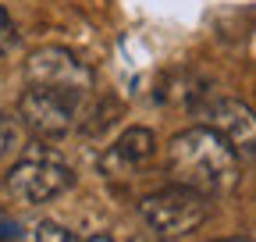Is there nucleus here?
<instances>
[{
    "mask_svg": "<svg viewBox=\"0 0 256 242\" xmlns=\"http://www.w3.org/2000/svg\"><path fill=\"white\" fill-rule=\"evenodd\" d=\"M18 142V128H14V121L8 114H0V157L11 154V146Z\"/></svg>",
    "mask_w": 256,
    "mask_h": 242,
    "instance_id": "9",
    "label": "nucleus"
},
{
    "mask_svg": "<svg viewBox=\"0 0 256 242\" xmlns=\"http://www.w3.org/2000/svg\"><path fill=\"white\" fill-rule=\"evenodd\" d=\"M11 32V14H8V8L4 4H0V40H4Z\"/></svg>",
    "mask_w": 256,
    "mask_h": 242,
    "instance_id": "11",
    "label": "nucleus"
},
{
    "mask_svg": "<svg viewBox=\"0 0 256 242\" xmlns=\"http://www.w3.org/2000/svg\"><path fill=\"white\" fill-rule=\"evenodd\" d=\"M36 242H78V238H75V232H68V228L57 224V221H40Z\"/></svg>",
    "mask_w": 256,
    "mask_h": 242,
    "instance_id": "8",
    "label": "nucleus"
},
{
    "mask_svg": "<svg viewBox=\"0 0 256 242\" xmlns=\"http://www.w3.org/2000/svg\"><path fill=\"white\" fill-rule=\"evenodd\" d=\"M128 242H160V238H153L150 232H139V235H132V238H128Z\"/></svg>",
    "mask_w": 256,
    "mask_h": 242,
    "instance_id": "12",
    "label": "nucleus"
},
{
    "mask_svg": "<svg viewBox=\"0 0 256 242\" xmlns=\"http://www.w3.org/2000/svg\"><path fill=\"white\" fill-rule=\"evenodd\" d=\"M139 218L146 224V232L153 238H182L192 235L196 228H203V221L210 218V200L182 189V186H168V189H156L139 203Z\"/></svg>",
    "mask_w": 256,
    "mask_h": 242,
    "instance_id": "3",
    "label": "nucleus"
},
{
    "mask_svg": "<svg viewBox=\"0 0 256 242\" xmlns=\"http://www.w3.org/2000/svg\"><path fill=\"white\" fill-rule=\"evenodd\" d=\"M14 235H18V221L8 214L4 206H0V242H11Z\"/></svg>",
    "mask_w": 256,
    "mask_h": 242,
    "instance_id": "10",
    "label": "nucleus"
},
{
    "mask_svg": "<svg viewBox=\"0 0 256 242\" xmlns=\"http://www.w3.org/2000/svg\"><path fill=\"white\" fill-rule=\"evenodd\" d=\"M75 182V171L68 168L57 150L50 146H28L25 154L8 168L4 174V192L14 203L36 206V203H50L60 192H68Z\"/></svg>",
    "mask_w": 256,
    "mask_h": 242,
    "instance_id": "2",
    "label": "nucleus"
},
{
    "mask_svg": "<svg viewBox=\"0 0 256 242\" xmlns=\"http://www.w3.org/2000/svg\"><path fill=\"white\" fill-rule=\"evenodd\" d=\"M25 78L28 86L40 89H57V93L86 96L92 89V68L78 60L68 46H40L25 60Z\"/></svg>",
    "mask_w": 256,
    "mask_h": 242,
    "instance_id": "5",
    "label": "nucleus"
},
{
    "mask_svg": "<svg viewBox=\"0 0 256 242\" xmlns=\"http://www.w3.org/2000/svg\"><path fill=\"white\" fill-rule=\"evenodd\" d=\"M206 118H210L206 128H214L238 157H252V146H256V118H252L249 104L232 100V96H220V100H210Z\"/></svg>",
    "mask_w": 256,
    "mask_h": 242,
    "instance_id": "7",
    "label": "nucleus"
},
{
    "mask_svg": "<svg viewBox=\"0 0 256 242\" xmlns=\"http://www.w3.org/2000/svg\"><path fill=\"white\" fill-rule=\"evenodd\" d=\"M78 104H82V96L28 86L25 93L18 96V121L36 139H60V136H68L75 128Z\"/></svg>",
    "mask_w": 256,
    "mask_h": 242,
    "instance_id": "4",
    "label": "nucleus"
},
{
    "mask_svg": "<svg viewBox=\"0 0 256 242\" xmlns=\"http://www.w3.org/2000/svg\"><path fill=\"white\" fill-rule=\"evenodd\" d=\"M82 242H114L110 235H89V238H82Z\"/></svg>",
    "mask_w": 256,
    "mask_h": 242,
    "instance_id": "14",
    "label": "nucleus"
},
{
    "mask_svg": "<svg viewBox=\"0 0 256 242\" xmlns=\"http://www.w3.org/2000/svg\"><path fill=\"white\" fill-rule=\"evenodd\" d=\"M210 242H252L249 235H232V238H210Z\"/></svg>",
    "mask_w": 256,
    "mask_h": 242,
    "instance_id": "13",
    "label": "nucleus"
},
{
    "mask_svg": "<svg viewBox=\"0 0 256 242\" xmlns=\"http://www.w3.org/2000/svg\"><path fill=\"white\" fill-rule=\"evenodd\" d=\"M168 171L174 178V186L192 189V192L210 200V196H220V192H232L238 186L242 157L214 128L196 125V128H185V132L171 136Z\"/></svg>",
    "mask_w": 256,
    "mask_h": 242,
    "instance_id": "1",
    "label": "nucleus"
},
{
    "mask_svg": "<svg viewBox=\"0 0 256 242\" xmlns=\"http://www.w3.org/2000/svg\"><path fill=\"white\" fill-rule=\"evenodd\" d=\"M153 154H156V136L142 125H132L114 139V146L100 154V171L107 178H136L153 160Z\"/></svg>",
    "mask_w": 256,
    "mask_h": 242,
    "instance_id": "6",
    "label": "nucleus"
}]
</instances>
